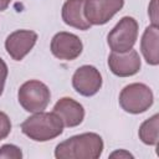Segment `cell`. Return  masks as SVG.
I'll list each match as a JSON object with an SVG mask.
<instances>
[{
  "label": "cell",
  "mask_w": 159,
  "mask_h": 159,
  "mask_svg": "<svg viewBox=\"0 0 159 159\" xmlns=\"http://www.w3.org/2000/svg\"><path fill=\"white\" fill-rule=\"evenodd\" d=\"M103 152V140L97 133L73 135L56 145L57 159H97Z\"/></svg>",
  "instance_id": "1"
},
{
  "label": "cell",
  "mask_w": 159,
  "mask_h": 159,
  "mask_svg": "<svg viewBox=\"0 0 159 159\" xmlns=\"http://www.w3.org/2000/svg\"><path fill=\"white\" fill-rule=\"evenodd\" d=\"M22 133L35 142H47L63 132V123L55 112H37L21 123Z\"/></svg>",
  "instance_id": "2"
},
{
  "label": "cell",
  "mask_w": 159,
  "mask_h": 159,
  "mask_svg": "<svg viewBox=\"0 0 159 159\" xmlns=\"http://www.w3.org/2000/svg\"><path fill=\"white\" fill-rule=\"evenodd\" d=\"M20 106L30 113H37L46 109L51 99L48 87L37 80H30L21 84L17 92Z\"/></svg>",
  "instance_id": "3"
},
{
  "label": "cell",
  "mask_w": 159,
  "mask_h": 159,
  "mask_svg": "<svg viewBox=\"0 0 159 159\" xmlns=\"http://www.w3.org/2000/svg\"><path fill=\"white\" fill-rule=\"evenodd\" d=\"M153 102V92L144 83H130L125 86L119 93V104L127 113H143L152 107Z\"/></svg>",
  "instance_id": "4"
},
{
  "label": "cell",
  "mask_w": 159,
  "mask_h": 159,
  "mask_svg": "<svg viewBox=\"0 0 159 159\" xmlns=\"http://www.w3.org/2000/svg\"><path fill=\"white\" fill-rule=\"evenodd\" d=\"M138 39V22L132 16L122 17L109 31L107 42L112 52H127L133 48Z\"/></svg>",
  "instance_id": "5"
},
{
  "label": "cell",
  "mask_w": 159,
  "mask_h": 159,
  "mask_svg": "<svg viewBox=\"0 0 159 159\" xmlns=\"http://www.w3.org/2000/svg\"><path fill=\"white\" fill-rule=\"evenodd\" d=\"M123 5L124 0H84L83 15L91 25H104Z\"/></svg>",
  "instance_id": "6"
},
{
  "label": "cell",
  "mask_w": 159,
  "mask_h": 159,
  "mask_svg": "<svg viewBox=\"0 0 159 159\" xmlns=\"http://www.w3.org/2000/svg\"><path fill=\"white\" fill-rule=\"evenodd\" d=\"M50 47L52 55L58 60L73 61L82 53L83 43L77 35L61 31L52 37Z\"/></svg>",
  "instance_id": "7"
},
{
  "label": "cell",
  "mask_w": 159,
  "mask_h": 159,
  "mask_svg": "<svg viewBox=\"0 0 159 159\" xmlns=\"http://www.w3.org/2000/svg\"><path fill=\"white\" fill-rule=\"evenodd\" d=\"M72 86L77 93L84 97L94 96L102 87V76L99 71L91 65H83L76 70L72 76Z\"/></svg>",
  "instance_id": "8"
},
{
  "label": "cell",
  "mask_w": 159,
  "mask_h": 159,
  "mask_svg": "<svg viewBox=\"0 0 159 159\" xmlns=\"http://www.w3.org/2000/svg\"><path fill=\"white\" fill-rule=\"evenodd\" d=\"M37 34L31 30H16L5 40V50L15 61H21L35 46Z\"/></svg>",
  "instance_id": "9"
},
{
  "label": "cell",
  "mask_w": 159,
  "mask_h": 159,
  "mask_svg": "<svg viewBox=\"0 0 159 159\" xmlns=\"http://www.w3.org/2000/svg\"><path fill=\"white\" fill-rule=\"evenodd\" d=\"M142 66L139 53L135 50L127 52H112L108 56V67L118 77H129L139 72Z\"/></svg>",
  "instance_id": "10"
},
{
  "label": "cell",
  "mask_w": 159,
  "mask_h": 159,
  "mask_svg": "<svg viewBox=\"0 0 159 159\" xmlns=\"http://www.w3.org/2000/svg\"><path fill=\"white\" fill-rule=\"evenodd\" d=\"M53 112L61 118L63 125L68 128L80 125L84 118L83 106L70 97H63L58 99L53 107Z\"/></svg>",
  "instance_id": "11"
},
{
  "label": "cell",
  "mask_w": 159,
  "mask_h": 159,
  "mask_svg": "<svg viewBox=\"0 0 159 159\" xmlns=\"http://www.w3.org/2000/svg\"><path fill=\"white\" fill-rule=\"evenodd\" d=\"M84 0H66L62 6V20L66 25L86 31L92 25L83 15Z\"/></svg>",
  "instance_id": "12"
},
{
  "label": "cell",
  "mask_w": 159,
  "mask_h": 159,
  "mask_svg": "<svg viewBox=\"0 0 159 159\" xmlns=\"http://www.w3.org/2000/svg\"><path fill=\"white\" fill-rule=\"evenodd\" d=\"M140 51L147 61L152 66L159 63V29L158 26L149 25L142 36L140 40Z\"/></svg>",
  "instance_id": "13"
},
{
  "label": "cell",
  "mask_w": 159,
  "mask_h": 159,
  "mask_svg": "<svg viewBox=\"0 0 159 159\" xmlns=\"http://www.w3.org/2000/svg\"><path fill=\"white\" fill-rule=\"evenodd\" d=\"M158 130H159V116L154 114L140 124L138 132L139 139L147 145H155L158 143Z\"/></svg>",
  "instance_id": "14"
},
{
  "label": "cell",
  "mask_w": 159,
  "mask_h": 159,
  "mask_svg": "<svg viewBox=\"0 0 159 159\" xmlns=\"http://www.w3.org/2000/svg\"><path fill=\"white\" fill-rule=\"evenodd\" d=\"M0 158L5 159H21L22 152L14 144H4L0 147Z\"/></svg>",
  "instance_id": "15"
},
{
  "label": "cell",
  "mask_w": 159,
  "mask_h": 159,
  "mask_svg": "<svg viewBox=\"0 0 159 159\" xmlns=\"http://www.w3.org/2000/svg\"><path fill=\"white\" fill-rule=\"evenodd\" d=\"M11 132V122L6 113L0 112V140L5 139Z\"/></svg>",
  "instance_id": "16"
},
{
  "label": "cell",
  "mask_w": 159,
  "mask_h": 159,
  "mask_svg": "<svg viewBox=\"0 0 159 159\" xmlns=\"http://www.w3.org/2000/svg\"><path fill=\"white\" fill-rule=\"evenodd\" d=\"M148 14L150 17L152 24L154 26H158V0H152V2L149 4L148 7Z\"/></svg>",
  "instance_id": "17"
},
{
  "label": "cell",
  "mask_w": 159,
  "mask_h": 159,
  "mask_svg": "<svg viewBox=\"0 0 159 159\" xmlns=\"http://www.w3.org/2000/svg\"><path fill=\"white\" fill-rule=\"evenodd\" d=\"M7 66L5 63V61L0 57V96L2 94V91H4V86H5V81H6V77H7Z\"/></svg>",
  "instance_id": "18"
},
{
  "label": "cell",
  "mask_w": 159,
  "mask_h": 159,
  "mask_svg": "<svg viewBox=\"0 0 159 159\" xmlns=\"http://www.w3.org/2000/svg\"><path fill=\"white\" fill-rule=\"evenodd\" d=\"M109 157H111V158H116V157H119V158H133V155H132L129 152H125V150H123V149L113 152Z\"/></svg>",
  "instance_id": "19"
},
{
  "label": "cell",
  "mask_w": 159,
  "mask_h": 159,
  "mask_svg": "<svg viewBox=\"0 0 159 159\" xmlns=\"http://www.w3.org/2000/svg\"><path fill=\"white\" fill-rule=\"evenodd\" d=\"M11 0H0V11H4L7 9V6L10 5Z\"/></svg>",
  "instance_id": "20"
}]
</instances>
